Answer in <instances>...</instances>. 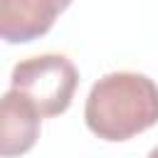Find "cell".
Here are the masks:
<instances>
[{"label":"cell","mask_w":158,"mask_h":158,"mask_svg":"<svg viewBox=\"0 0 158 158\" xmlns=\"http://www.w3.org/2000/svg\"><path fill=\"white\" fill-rule=\"evenodd\" d=\"M12 91L35 104L40 116H59L69 109L79 84L77 67L64 54H37L12 67Z\"/></svg>","instance_id":"cell-2"},{"label":"cell","mask_w":158,"mask_h":158,"mask_svg":"<svg viewBox=\"0 0 158 158\" xmlns=\"http://www.w3.org/2000/svg\"><path fill=\"white\" fill-rule=\"evenodd\" d=\"M64 7L67 2L57 0H2L0 32L7 42H30L44 35Z\"/></svg>","instance_id":"cell-3"},{"label":"cell","mask_w":158,"mask_h":158,"mask_svg":"<svg viewBox=\"0 0 158 158\" xmlns=\"http://www.w3.org/2000/svg\"><path fill=\"white\" fill-rule=\"evenodd\" d=\"M40 111L30 99L17 91H7L2 96V138L0 153L5 158L27 153L40 136Z\"/></svg>","instance_id":"cell-4"},{"label":"cell","mask_w":158,"mask_h":158,"mask_svg":"<svg viewBox=\"0 0 158 158\" xmlns=\"http://www.w3.org/2000/svg\"><path fill=\"white\" fill-rule=\"evenodd\" d=\"M148 158H158V146H156V148H153V151L148 153Z\"/></svg>","instance_id":"cell-5"},{"label":"cell","mask_w":158,"mask_h":158,"mask_svg":"<svg viewBox=\"0 0 158 158\" xmlns=\"http://www.w3.org/2000/svg\"><path fill=\"white\" fill-rule=\"evenodd\" d=\"M84 118L104 141L133 138L158 123V84L138 72H111L91 86Z\"/></svg>","instance_id":"cell-1"}]
</instances>
